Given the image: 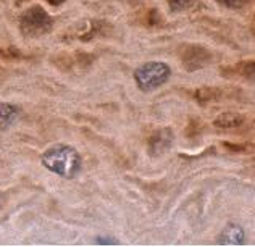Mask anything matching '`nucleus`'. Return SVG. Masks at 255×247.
Listing matches in <instances>:
<instances>
[{
    "instance_id": "11",
    "label": "nucleus",
    "mask_w": 255,
    "mask_h": 247,
    "mask_svg": "<svg viewBox=\"0 0 255 247\" xmlns=\"http://www.w3.org/2000/svg\"><path fill=\"white\" fill-rule=\"evenodd\" d=\"M218 2L225 3L226 6H231V8H236V6H239L244 0H218Z\"/></svg>"
},
{
    "instance_id": "2",
    "label": "nucleus",
    "mask_w": 255,
    "mask_h": 247,
    "mask_svg": "<svg viewBox=\"0 0 255 247\" xmlns=\"http://www.w3.org/2000/svg\"><path fill=\"white\" fill-rule=\"evenodd\" d=\"M171 76V68L163 62H147L140 65L134 71L137 88L142 92L155 91L160 86H163Z\"/></svg>"
},
{
    "instance_id": "3",
    "label": "nucleus",
    "mask_w": 255,
    "mask_h": 247,
    "mask_svg": "<svg viewBox=\"0 0 255 247\" xmlns=\"http://www.w3.org/2000/svg\"><path fill=\"white\" fill-rule=\"evenodd\" d=\"M53 19L42 6L32 5L19 16V29L28 37H39L52 31Z\"/></svg>"
},
{
    "instance_id": "4",
    "label": "nucleus",
    "mask_w": 255,
    "mask_h": 247,
    "mask_svg": "<svg viewBox=\"0 0 255 247\" xmlns=\"http://www.w3.org/2000/svg\"><path fill=\"white\" fill-rule=\"evenodd\" d=\"M210 52L200 47V45H189V47H186L183 57H181V62H183L187 71H196L204 68L207 63H210Z\"/></svg>"
},
{
    "instance_id": "8",
    "label": "nucleus",
    "mask_w": 255,
    "mask_h": 247,
    "mask_svg": "<svg viewBox=\"0 0 255 247\" xmlns=\"http://www.w3.org/2000/svg\"><path fill=\"white\" fill-rule=\"evenodd\" d=\"M19 115V110L16 105L13 104H0V131L8 129L10 126L16 122V118Z\"/></svg>"
},
{
    "instance_id": "10",
    "label": "nucleus",
    "mask_w": 255,
    "mask_h": 247,
    "mask_svg": "<svg viewBox=\"0 0 255 247\" xmlns=\"http://www.w3.org/2000/svg\"><path fill=\"white\" fill-rule=\"evenodd\" d=\"M194 2H196V0H168V5L171 11H183V10L191 8Z\"/></svg>"
},
{
    "instance_id": "6",
    "label": "nucleus",
    "mask_w": 255,
    "mask_h": 247,
    "mask_svg": "<svg viewBox=\"0 0 255 247\" xmlns=\"http://www.w3.org/2000/svg\"><path fill=\"white\" fill-rule=\"evenodd\" d=\"M220 243L225 246H239L244 243V230L239 225H228L220 236Z\"/></svg>"
},
{
    "instance_id": "7",
    "label": "nucleus",
    "mask_w": 255,
    "mask_h": 247,
    "mask_svg": "<svg viewBox=\"0 0 255 247\" xmlns=\"http://www.w3.org/2000/svg\"><path fill=\"white\" fill-rule=\"evenodd\" d=\"M244 123V117L239 115L236 112H226V113H221L220 117L215 118V128L218 129H233V128H238Z\"/></svg>"
},
{
    "instance_id": "9",
    "label": "nucleus",
    "mask_w": 255,
    "mask_h": 247,
    "mask_svg": "<svg viewBox=\"0 0 255 247\" xmlns=\"http://www.w3.org/2000/svg\"><path fill=\"white\" fill-rule=\"evenodd\" d=\"M217 97H220V91L217 88H202L196 92V99L200 102H210Z\"/></svg>"
},
{
    "instance_id": "5",
    "label": "nucleus",
    "mask_w": 255,
    "mask_h": 247,
    "mask_svg": "<svg viewBox=\"0 0 255 247\" xmlns=\"http://www.w3.org/2000/svg\"><path fill=\"white\" fill-rule=\"evenodd\" d=\"M173 144V131L168 128L155 131L149 139V153L152 157H158L165 153Z\"/></svg>"
},
{
    "instance_id": "12",
    "label": "nucleus",
    "mask_w": 255,
    "mask_h": 247,
    "mask_svg": "<svg viewBox=\"0 0 255 247\" xmlns=\"http://www.w3.org/2000/svg\"><path fill=\"white\" fill-rule=\"evenodd\" d=\"M49 3H52V5H60L62 2H65V0H47Z\"/></svg>"
},
{
    "instance_id": "1",
    "label": "nucleus",
    "mask_w": 255,
    "mask_h": 247,
    "mask_svg": "<svg viewBox=\"0 0 255 247\" xmlns=\"http://www.w3.org/2000/svg\"><path fill=\"white\" fill-rule=\"evenodd\" d=\"M41 162L47 170L55 173L60 178L73 179L79 171H81L83 158L79 152L68 144H55L47 149Z\"/></svg>"
}]
</instances>
